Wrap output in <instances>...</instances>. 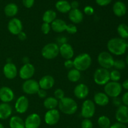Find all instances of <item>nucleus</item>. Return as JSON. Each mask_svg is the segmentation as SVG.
<instances>
[{"label":"nucleus","instance_id":"1","mask_svg":"<svg viewBox=\"0 0 128 128\" xmlns=\"http://www.w3.org/2000/svg\"><path fill=\"white\" fill-rule=\"evenodd\" d=\"M107 48L110 53L121 56L126 52V41L121 38H113L108 42Z\"/></svg>","mask_w":128,"mask_h":128},{"label":"nucleus","instance_id":"2","mask_svg":"<svg viewBox=\"0 0 128 128\" xmlns=\"http://www.w3.org/2000/svg\"><path fill=\"white\" fill-rule=\"evenodd\" d=\"M58 106L60 111L66 115L74 114L78 108L76 101L72 98L70 97H64L60 100Z\"/></svg>","mask_w":128,"mask_h":128},{"label":"nucleus","instance_id":"3","mask_svg":"<svg viewBox=\"0 0 128 128\" xmlns=\"http://www.w3.org/2000/svg\"><path fill=\"white\" fill-rule=\"evenodd\" d=\"M92 59L89 54L84 52L80 54L73 60L74 68L81 71H86L91 66Z\"/></svg>","mask_w":128,"mask_h":128},{"label":"nucleus","instance_id":"4","mask_svg":"<svg viewBox=\"0 0 128 128\" xmlns=\"http://www.w3.org/2000/svg\"><path fill=\"white\" fill-rule=\"evenodd\" d=\"M60 54V46L57 43L50 42L44 46L41 50V55L48 60L56 58Z\"/></svg>","mask_w":128,"mask_h":128},{"label":"nucleus","instance_id":"5","mask_svg":"<svg viewBox=\"0 0 128 128\" xmlns=\"http://www.w3.org/2000/svg\"><path fill=\"white\" fill-rule=\"evenodd\" d=\"M110 72L108 70L99 68L96 69L93 74V80L95 83L99 86H104L110 81Z\"/></svg>","mask_w":128,"mask_h":128},{"label":"nucleus","instance_id":"6","mask_svg":"<svg viewBox=\"0 0 128 128\" xmlns=\"http://www.w3.org/2000/svg\"><path fill=\"white\" fill-rule=\"evenodd\" d=\"M122 85L118 82L109 81L107 84L104 85V93L108 97L114 98L118 97L122 92Z\"/></svg>","mask_w":128,"mask_h":128},{"label":"nucleus","instance_id":"7","mask_svg":"<svg viewBox=\"0 0 128 128\" xmlns=\"http://www.w3.org/2000/svg\"><path fill=\"white\" fill-rule=\"evenodd\" d=\"M98 62L102 68L109 70L113 67L114 60L111 53L107 51H102L98 56Z\"/></svg>","mask_w":128,"mask_h":128},{"label":"nucleus","instance_id":"8","mask_svg":"<svg viewBox=\"0 0 128 128\" xmlns=\"http://www.w3.org/2000/svg\"><path fill=\"white\" fill-rule=\"evenodd\" d=\"M96 112V104L91 100H86L81 106V114L84 119H90L94 115Z\"/></svg>","mask_w":128,"mask_h":128},{"label":"nucleus","instance_id":"9","mask_svg":"<svg viewBox=\"0 0 128 128\" xmlns=\"http://www.w3.org/2000/svg\"><path fill=\"white\" fill-rule=\"evenodd\" d=\"M40 89L38 82L33 79L26 80L22 84V91L26 94H36Z\"/></svg>","mask_w":128,"mask_h":128},{"label":"nucleus","instance_id":"10","mask_svg":"<svg viewBox=\"0 0 128 128\" xmlns=\"http://www.w3.org/2000/svg\"><path fill=\"white\" fill-rule=\"evenodd\" d=\"M35 73V68L31 63L23 64L19 71V76L22 80H26L32 79Z\"/></svg>","mask_w":128,"mask_h":128},{"label":"nucleus","instance_id":"11","mask_svg":"<svg viewBox=\"0 0 128 128\" xmlns=\"http://www.w3.org/2000/svg\"><path fill=\"white\" fill-rule=\"evenodd\" d=\"M44 121L49 126L56 125L60 121V112L56 109L48 110L44 114Z\"/></svg>","mask_w":128,"mask_h":128},{"label":"nucleus","instance_id":"12","mask_svg":"<svg viewBox=\"0 0 128 128\" xmlns=\"http://www.w3.org/2000/svg\"><path fill=\"white\" fill-rule=\"evenodd\" d=\"M22 23L20 20L16 18H12L10 20L8 24V30L9 32L13 35L17 36L22 31Z\"/></svg>","mask_w":128,"mask_h":128},{"label":"nucleus","instance_id":"13","mask_svg":"<svg viewBox=\"0 0 128 128\" xmlns=\"http://www.w3.org/2000/svg\"><path fill=\"white\" fill-rule=\"evenodd\" d=\"M41 123L40 115L37 113H32L28 116L24 121L25 128H39Z\"/></svg>","mask_w":128,"mask_h":128},{"label":"nucleus","instance_id":"14","mask_svg":"<svg viewBox=\"0 0 128 128\" xmlns=\"http://www.w3.org/2000/svg\"><path fill=\"white\" fill-rule=\"evenodd\" d=\"M29 100L25 96H21L16 100L15 102V110L20 114L25 113L29 108Z\"/></svg>","mask_w":128,"mask_h":128},{"label":"nucleus","instance_id":"15","mask_svg":"<svg viewBox=\"0 0 128 128\" xmlns=\"http://www.w3.org/2000/svg\"><path fill=\"white\" fill-rule=\"evenodd\" d=\"M2 71H3L4 76L8 80L14 79L18 73L17 67L12 62H7L4 66Z\"/></svg>","mask_w":128,"mask_h":128},{"label":"nucleus","instance_id":"16","mask_svg":"<svg viewBox=\"0 0 128 128\" xmlns=\"http://www.w3.org/2000/svg\"><path fill=\"white\" fill-rule=\"evenodd\" d=\"M74 94L78 100H84L86 98L90 93L88 86L83 83H80L76 85L74 89Z\"/></svg>","mask_w":128,"mask_h":128},{"label":"nucleus","instance_id":"17","mask_svg":"<svg viewBox=\"0 0 128 128\" xmlns=\"http://www.w3.org/2000/svg\"><path fill=\"white\" fill-rule=\"evenodd\" d=\"M14 98V93L10 88L3 86L0 88V100L4 103L11 102Z\"/></svg>","mask_w":128,"mask_h":128},{"label":"nucleus","instance_id":"18","mask_svg":"<svg viewBox=\"0 0 128 128\" xmlns=\"http://www.w3.org/2000/svg\"><path fill=\"white\" fill-rule=\"evenodd\" d=\"M115 116L118 122L122 124L128 123V106L121 105L118 107Z\"/></svg>","mask_w":128,"mask_h":128},{"label":"nucleus","instance_id":"19","mask_svg":"<svg viewBox=\"0 0 128 128\" xmlns=\"http://www.w3.org/2000/svg\"><path fill=\"white\" fill-rule=\"evenodd\" d=\"M60 54L64 60H71L74 54L72 46L69 43H65L60 46Z\"/></svg>","mask_w":128,"mask_h":128},{"label":"nucleus","instance_id":"20","mask_svg":"<svg viewBox=\"0 0 128 128\" xmlns=\"http://www.w3.org/2000/svg\"><path fill=\"white\" fill-rule=\"evenodd\" d=\"M38 83L40 89L47 91L53 87L55 83V80L52 76L47 74L42 76L39 81Z\"/></svg>","mask_w":128,"mask_h":128},{"label":"nucleus","instance_id":"21","mask_svg":"<svg viewBox=\"0 0 128 128\" xmlns=\"http://www.w3.org/2000/svg\"><path fill=\"white\" fill-rule=\"evenodd\" d=\"M68 18L73 24H79L83 20V13L79 9L71 10L68 12Z\"/></svg>","mask_w":128,"mask_h":128},{"label":"nucleus","instance_id":"22","mask_svg":"<svg viewBox=\"0 0 128 128\" xmlns=\"http://www.w3.org/2000/svg\"><path fill=\"white\" fill-rule=\"evenodd\" d=\"M93 101L95 104L100 106H106L110 102V98L108 96L102 92H98L94 96Z\"/></svg>","mask_w":128,"mask_h":128},{"label":"nucleus","instance_id":"23","mask_svg":"<svg viewBox=\"0 0 128 128\" xmlns=\"http://www.w3.org/2000/svg\"><path fill=\"white\" fill-rule=\"evenodd\" d=\"M12 109L9 103L2 102L0 104V120H7L12 114Z\"/></svg>","mask_w":128,"mask_h":128},{"label":"nucleus","instance_id":"24","mask_svg":"<svg viewBox=\"0 0 128 128\" xmlns=\"http://www.w3.org/2000/svg\"><path fill=\"white\" fill-rule=\"evenodd\" d=\"M112 11L116 16L122 17L126 14L127 8L126 4L122 1H116L112 6Z\"/></svg>","mask_w":128,"mask_h":128},{"label":"nucleus","instance_id":"25","mask_svg":"<svg viewBox=\"0 0 128 128\" xmlns=\"http://www.w3.org/2000/svg\"><path fill=\"white\" fill-rule=\"evenodd\" d=\"M68 24L62 19H56L51 24V30L58 33H61L66 31Z\"/></svg>","mask_w":128,"mask_h":128},{"label":"nucleus","instance_id":"26","mask_svg":"<svg viewBox=\"0 0 128 128\" xmlns=\"http://www.w3.org/2000/svg\"><path fill=\"white\" fill-rule=\"evenodd\" d=\"M55 7L57 11L61 13H68L71 10L70 2L66 0H59L56 2Z\"/></svg>","mask_w":128,"mask_h":128},{"label":"nucleus","instance_id":"27","mask_svg":"<svg viewBox=\"0 0 128 128\" xmlns=\"http://www.w3.org/2000/svg\"><path fill=\"white\" fill-rule=\"evenodd\" d=\"M4 12L7 17L13 18L18 12V7L13 2H11L6 5L4 9Z\"/></svg>","mask_w":128,"mask_h":128},{"label":"nucleus","instance_id":"28","mask_svg":"<svg viewBox=\"0 0 128 128\" xmlns=\"http://www.w3.org/2000/svg\"><path fill=\"white\" fill-rule=\"evenodd\" d=\"M9 124L10 128H25L24 120L18 116L11 117L10 120Z\"/></svg>","mask_w":128,"mask_h":128},{"label":"nucleus","instance_id":"29","mask_svg":"<svg viewBox=\"0 0 128 128\" xmlns=\"http://www.w3.org/2000/svg\"><path fill=\"white\" fill-rule=\"evenodd\" d=\"M58 103L59 101L57 99L52 96H50L44 99L43 101V106L48 110H51L56 109L58 106Z\"/></svg>","mask_w":128,"mask_h":128},{"label":"nucleus","instance_id":"30","mask_svg":"<svg viewBox=\"0 0 128 128\" xmlns=\"http://www.w3.org/2000/svg\"><path fill=\"white\" fill-rule=\"evenodd\" d=\"M56 16H57V14L54 10H48L44 12L42 19L43 22H46L51 24L56 20Z\"/></svg>","mask_w":128,"mask_h":128},{"label":"nucleus","instance_id":"31","mask_svg":"<svg viewBox=\"0 0 128 128\" xmlns=\"http://www.w3.org/2000/svg\"><path fill=\"white\" fill-rule=\"evenodd\" d=\"M81 72L75 68L69 70L67 74V78L70 81L72 82H78L81 79Z\"/></svg>","mask_w":128,"mask_h":128},{"label":"nucleus","instance_id":"32","mask_svg":"<svg viewBox=\"0 0 128 128\" xmlns=\"http://www.w3.org/2000/svg\"><path fill=\"white\" fill-rule=\"evenodd\" d=\"M117 31L120 38L123 40L128 38V26L126 24L122 23L118 26Z\"/></svg>","mask_w":128,"mask_h":128},{"label":"nucleus","instance_id":"33","mask_svg":"<svg viewBox=\"0 0 128 128\" xmlns=\"http://www.w3.org/2000/svg\"><path fill=\"white\" fill-rule=\"evenodd\" d=\"M98 124L101 128H110L111 121L106 116H101L98 120Z\"/></svg>","mask_w":128,"mask_h":128},{"label":"nucleus","instance_id":"34","mask_svg":"<svg viewBox=\"0 0 128 128\" xmlns=\"http://www.w3.org/2000/svg\"><path fill=\"white\" fill-rule=\"evenodd\" d=\"M110 80L114 82H118L121 78V74L118 70H114L111 71L110 73Z\"/></svg>","mask_w":128,"mask_h":128},{"label":"nucleus","instance_id":"35","mask_svg":"<svg viewBox=\"0 0 128 128\" xmlns=\"http://www.w3.org/2000/svg\"><path fill=\"white\" fill-rule=\"evenodd\" d=\"M126 63L124 61L121 60H118L115 61L114 62L113 67H114V68L116 69V70H122L123 69L125 68L126 67Z\"/></svg>","mask_w":128,"mask_h":128},{"label":"nucleus","instance_id":"36","mask_svg":"<svg viewBox=\"0 0 128 128\" xmlns=\"http://www.w3.org/2000/svg\"><path fill=\"white\" fill-rule=\"evenodd\" d=\"M66 31L70 34H74L78 31L77 26L74 24H68L66 26Z\"/></svg>","mask_w":128,"mask_h":128},{"label":"nucleus","instance_id":"37","mask_svg":"<svg viewBox=\"0 0 128 128\" xmlns=\"http://www.w3.org/2000/svg\"><path fill=\"white\" fill-rule=\"evenodd\" d=\"M54 97L57 99L58 101L64 97V92L61 88H58L54 91Z\"/></svg>","mask_w":128,"mask_h":128},{"label":"nucleus","instance_id":"38","mask_svg":"<svg viewBox=\"0 0 128 128\" xmlns=\"http://www.w3.org/2000/svg\"><path fill=\"white\" fill-rule=\"evenodd\" d=\"M51 30V24L46 22H43L41 26V30L44 34H48Z\"/></svg>","mask_w":128,"mask_h":128},{"label":"nucleus","instance_id":"39","mask_svg":"<svg viewBox=\"0 0 128 128\" xmlns=\"http://www.w3.org/2000/svg\"><path fill=\"white\" fill-rule=\"evenodd\" d=\"M81 128H93V124L90 119H84L81 122Z\"/></svg>","mask_w":128,"mask_h":128},{"label":"nucleus","instance_id":"40","mask_svg":"<svg viewBox=\"0 0 128 128\" xmlns=\"http://www.w3.org/2000/svg\"><path fill=\"white\" fill-rule=\"evenodd\" d=\"M94 12V10L91 6H86L84 8V13L88 16H91Z\"/></svg>","mask_w":128,"mask_h":128},{"label":"nucleus","instance_id":"41","mask_svg":"<svg viewBox=\"0 0 128 128\" xmlns=\"http://www.w3.org/2000/svg\"><path fill=\"white\" fill-rule=\"evenodd\" d=\"M22 4L26 8H31L34 4V0H22Z\"/></svg>","mask_w":128,"mask_h":128},{"label":"nucleus","instance_id":"42","mask_svg":"<svg viewBox=\"0 0 128 128\" xmlns=\"http://www.w3.org/2000/svg\"><path fill=\"white\" fill-rule=\"evenodd\" d=\"M64 66L68 70H71V69L74 68V64H73V60H66L64 62Z\"/></svg>","mask_w":128,"mask_h":128},{"label":"nucleus","instance_id":"43","mask_svg":"<svg viewBox=\"0 0 128 128\" xmlns=\"http://www.w3.org/2000/svg\"><path fill=\"white\" fill-rule=\"evenodd\" d=\"M96 2L100 6H105L111 3L112 0H95Z\"/></svg>","mask_w":128,"mask_h":128},{"label":"nucleus","instance_id":"44","mask_svg":"<svg viewBox=\"0 0 128 128\" xmlns=\"http://www.w3.org/2000/svg\"><path fill=\"white\" fill-rule=\"evenodd\" d=\"M37 94L38 96V97L40 98L45 99L46 98V96H47V92H46V90L40 89V90L38 91Z\"/></svg>","mask_w":128,"mask_h":128},{"label":"nucleus","instance_id":"45","mask_svg":"<svg viewBox=\"0 0 128 128\" xmlns=\"http://www.w3.org/2000/svg\"><path fill=\"white\" fill-rule=\"evenodd\" d=\"M112 103L114 106H117V107H120V106H121V104H122V101H121V99L120 98L118 97L114 98L112 99Z\"/></svg>","mask_w":128,"mask_h":128},{"label":"nucleus","instance_id":"46","mask_svg":"<svg viewBox=\"0 0 128 128\" xmlns=\"http://www.w3.org/2000/svg\"><path fill=\"white\" fill-rule=\"evenodd\" d=\"M57 42L58 44H60V46H61V45L63 44L67 43V38L64 37V36H60V37L58 38Z\"/></svg>","mask_w":128,"mask_h":128},{"label":"nucleus","instance_id":"47","mask_svg":"<svg viewBox=\"0 0 128 128\" xmlns=\"http://www.w3.org/2000/svg\"><path fill=\"white\" fill-rule=\"evenodd\" d=\"M121 101H122V103L124 104L125 106H128V92H125L122 96L121 98Z\"/></svg>","mask_w":128,"mask_h":128},{"label":"nucleus","instance_id":"48","mask_svg":"<svg viewBox=\"0 0 128 128\" xmlns=\"http://www.w3.org/2000/svg\"><path fill=\"white\" fill-rule=\"evenodd\" d=\"M17 36L20 41H25L26 40V38H27V35H26V32H23L22 31L21 32H20Z\"/></svg>","mask_w":128,"mask_h":128},{"label":"nucleus","instance_id":"49","mask_svg":"<svg viewBox=\"0 0 128 128\" xmlns=\"http://www.w3.org/2000/svg\"><path fill=\"white\" fill-rule=\"evenodd\" d=\"M110 128H127V127L124 124L120 123V122H116V123L111 125Z\"/></svg>","mask_w":128,"mask_h":128},{"label":"nucleus","instance_id":"50","mask_svg":"<svg viewBox=\"0 0 128 128\" xmlns=\"http://www.w3.org/2000/svg\"><path fill=\"white\" fill-rule=\"evenodd\" d=\"M70 5H71V10H75V9H78L80 4L77 1H72L70 3Z\"/></svg>","mask_w":128,"mask_h":128},{"label":"nucleus","instance_id":"51","mask_svg":"<svg viewBox=\"0 0 128 128\" xmlns=\"http://www.w3.org/2000/svg\"><path fill=\"white\" fill-rule=\"evenodd\" d=\"M121 85H122V88H123L124 89L128 91V79L125 80Z\"/></svg>","mask_w":128,"mask_h":128},{"label":"nucleus","instance_id":"52","mask_svg":"<svg viewBox=\"0 0 128 128\" xmlns=\"http://www.w3.org/2000/svg\"><path fill=\"white\" fill-rule=\"evenodd\" d=\"M22 63H23V64L30 63V58H29L28 57H26V56H25V57L22 58Z\"/></svg>","mask_w":128,"mask_h":128},{"label":"nucleus","instance_id":"53","mask_svg":"<svg viewBox=\"0 0 128 128\" xmlns=\"http://www.w3.org/2000/svg\"><path fill=\"white\" fill-rule=\"evenodd\" d=\"M126 63L128 65V56H126Z\"/></svg>","mask_w":128,"mask_h":128},{"label":"nucleus","instance_id":"54","mask_svg":"<svg viewBox=\"0 0 128 128\" xmlns=\"http://www.w3.org/2000/svg\"><path fill=\"white\" fill-rule=\"evenodd\" d=\"M0 128H4L3 125H2L1 123H0Z\"/></svg>","mask_w":128,"mask_h":128},{"label":"nucleus","instance_id":"55","mask_svg":"<svg viewBox=\"0 0 128 128\" xmlns=\"http://www.w3.org/2000/svg\"><path fill=\"white\" fill-rule=\"evenodd\" d=\"M126 47H127V48H128V41L126 42Z\"/></svg>","mask_w":128,"mask_h":128}]
</instances>
